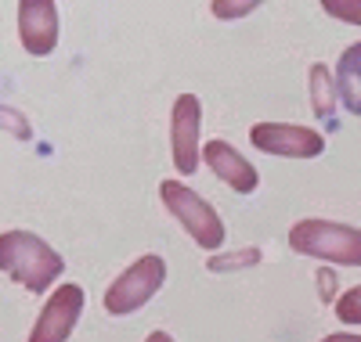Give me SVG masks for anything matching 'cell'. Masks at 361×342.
Listing matches in <instances>:
<instances>
[{"mask_svg": "<svg viewBox=\"0 0 361 342\" xmlns=\"http://www.w3.org/2000/svg\"><path fill=\"white\" fill-rule=\"evenodd\" d=\"M145 342H173V335L159 328V331H148V338H145Z\"/></svg>", "mask_w": 361, "mask_h": 342, "instance_id": "19", "label": "cell"}, {"mask_svg": "<svg viewBox=\"0 0 361 342\" xmlns=\"http://www.w3.org/2000/svg\"><path fill=\"white\" fill-rule=\"evenodd\" d=\"M260 4L264 0H209V11H214L217 22H238V18L253 15Z\"/></svg>", "mask_w": 361, "mask_h": 342, "instance_id": "12", "label": "cell"}, {"mask_svg": "<svg viewBox=\"0 0 361 342\" xmlns=\"http://www.w3.org/2000/svg\"><path fill=\"white\" fill-rule=\"evenodd\" d=\"M257 260H260L257 248H243V253H231L228 260H209L206 267H209V270H231V267H253Z\"/></svg>", "mask_w": 361, "mask_h": 342, "instance_id": "16", "label": "cell"}, {"mask_svg": "<svg viewBox=\"0 0 361 342\" xmlns=\"http://www.w3.org/2000/svg\"><path fill=\"white\" fill-rule=\"evenodd\" d=\"M336 317L347 328H361V285H354L350 292H343L336 299Z\"/></svg>", "mask_w": 361, "mask_h": 342, "instance_id": "13", "label": "cell"}, {"mask_svg": "<svg viewBox=\"0 0 361 342\" xmlns=\"http://www.w3.org/2000/svg\"><path fill=\"white\" fill-rule=\"evenodd\" d=\"M0 127H4L11 137H18V141H29V137H33L29 119H25L18 108H8V105H0Z\"/></svg>", "mask_w": 361, "mask_h": 342, "instance_id": "15", "label": "cell"}, {"mask_svg": "<svg viewBox=\"0 0 361 342\" xmlns=\"http://www.w3.org/2000/svg\"><path fill=\"white\" fill-rule=\"evenodd\" d=\"M322 342H361V335H354V331H333V335H325Z\"/></svg>", "mask_w": 361, "mask_h": 342, "instance_id": "18", "label": "cell"}, {"mask_svg": "<svg viewBox=\"0 0 361 342\" xmlns=\"http://www.w3.org/2000/svg\"><path fill=\"white\" fill-rule=\"evenodd\" d=\"M0 270H4L11 281H18L25 292L40 296L62 277L66 260L58 256L40 234L11 227V231L0 234Z\"/></svg>", "mask_w": 361, "mask_h": 342, "instance_id": "1", "label": "cell"}, {"mask_svg": "<svg viewBox=\"0 0 361 342\" xmlns=\"http://www.w3.org/2000/svg\"><path fill=\"white\" fill-rule=\"evenodd\" d=\"M307 83H311V112L318 119H333L336 105H340V90H336V76L325 61H314L311 72H307Z\"/></svg>", "mask_w": 361, "mask_h": 342, "instance_id": "11", "label": "cell"}, {"mask_svg": "<svg viewBox=\"0 0 361 342\" xmlns=\"http://www.w3.org/2000/svg\"><path fill=\"white\" fill-rule=\"evenodd\" d=\"M250 141L257 151L279 155V159H318L325 151V137L300 122H253Z\"/></svg>", "mask_w": 361, "mask_h": 342, "instance_id": "6", "label": "cell"}, {"mask_svg": "<svg viewBox=\"0 0 361 342\" xmlns=\"http://www.w3.org/2000/svg\"><path fill=\"white\" fill-rule=\"evenodd\" d=\"M314 281H318V299L322 303H336L340 296H336V274L329 270V267H322L318 274H314Z\"/></svg>", "mask_w": 361, "mask_h": 342, "instance_id": "17", "label": "cell"}, {"mask_svg": "<svg viewBox=\"0 0 361 342\" xmlns=\"http://www.w3.org/2000/svg\"><path fill=\"white\" fill-rule=\"evenodd\" d=\"M83 289L66 281V285H54V292L47 296L44 310L37 314V324L29 328V338L25 342H69L80 314H83Z\"/></svg>", "mask_w": 361, "mask_h": 342, "instance_id": "7", "label": "cell"}, {"mask_svg": "<svg viewBox=\"0 0 361 342\" xmlns=\"http://www.w3.org/2000/svg\"><path fill=\"white\" fill-rule=\"evenodd\" d=\"M159 198L166 205V213L173 216V220L185 227V234L206 248V253H217V248L224 245V220H221V213L209 205L195 188H188L180 177H170L159 184Z\"/></svg>", "mask_w": 361, "mask_h": 342, "instance_id": "3", "label": "cell"}, {"mask_svg": "<svg viewBox=\"0 0 361 342\" xmlns=\"http://www.w3.org/2000/svg\"><path fill=\"white\" fill-rule=\"evenodd\" d=\"M325 15H333L336 22L361 25V0H318Z\"/></svg>", "mask_w": 361, "mask_h": 342, "instance_id": "14", "label": "cell"}, {"mask_svg": "<svg viewBox=\"0 0 361 342\" xmlns=\"http://www.w3.org/2000/svg\"><path fill=\"white\" fill-rule=\"evenodd\" d=\"M336 90L350 115H361V40H354L336 61Z\"/></svg>", "mask_w": 361, "mask_h": 342, "instance_id": "10", "label": "cell"}, {"mask_svg": "<svg viewBox=\"0 0 361 342\" xmlns=\"http://www.w3.org/2000/svg\"><path fill=\"white\" fill-rule=\"evenodd\" d=\"M202 163L209 166V173H214L221 184H228V188L238 191V195H253V191L260 188L257 166H253L235 144H228V141H221V137H209V141L202 144Z\"/></svg>", "mask_w": 361, "mask_h": 342, "instance_id": "9", "label": "cell"}, {"mask_svg": "<svg viewBox=\"0 0 361 342\" xmlns=\"http://www.w3.org/2000/svg\"><path fill=\"white\" fill-rule=\"evenodd\" d=\"M58 37H62V22L54 0H18V40L25 54L47 58L58 47Z\"/></svg>", "mask_w": 361, "mask_h": 342, "instance_id": "8", "label": "cell"}, {"mask_svg": "<svg viewBox=\"0 0 361 342\" xmlns=\"http://www.w3.org/2000/svg\"><path fill=\"white\" fill-rule=\"evenodd\" d=\"M289 248L325 267H361V227L307 216L289 227Z\"/></svg>", "mask_w": 361, "mask_h": 342, "instance_id": "2", "label": "cell"}, {"mask_svg": "<svg viewBox=\"0 0 361 342\" xmlns=\"http://www.w3.org/2000/svg\"><path fill=\"white\" fill-rule=\"evenodd\" d=\"M202 101L195 94H177L170 108V155L177 177H192L202 163Z\"/></svg>", "mask_w": 361, "mask_h": 342, "instance_id": "5", "label": "cell"}, {"mask_svg": "<svg viewBox=\"0 0 361 342\" xmlns=\"http://www.w3.org/2000/svg\"><path fill=\"white\" fill-rule=\"evenodd\" d=\"M166 285V260L148 253L141 260H134L123 274L116 277V281L105 289V314L112 317H130L145 303H152L156 292Z\"/></svg>", "mask_w": 361, "mask_h": 342, "instance_id": "4", "label": "cell"}]
</instances>
